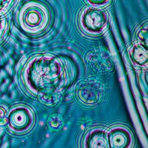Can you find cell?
I'll return each mask as SVG.
<instances>
[{"label": "cell", "mask_w": 148, "mask_h": 148, "mask_svg": "<svg viewBox=\"0 0 148 148\" xmlns=\"http://www.w3.org/2000/svg\"><path fill=\"white\" fill-rule=\"evenodd\" d=\"M127 139L123 132H118L115 133L112 138L111 145L113 148H123L126 145Z\"/></svg>", "instance_id": "obj_4"}, {"label": "cell", "mask_w": 148, "mask_h": 148, "mask_svg": "<svg viewBox=\"0 0 148 148\" xmlns=\"http://www.w3.org/2000/svg\"><path fill=\"white\" fill-rule=\"evenodd\" d=\"M133 59L139 65H143L147 61V54L145 48L142 46H136L132 51Z\"/></svg>", "instance_id": "obj_2"}, {"label": "cell", "mask_w": 148, "mask_h": 148, "mask_svg": "<svg viewBox=\"0 0 148 148\" xmlns=\"http://www.w3.org/2000/svg\"><path fill=\"white\" fill-rule=\"evenodd\" d=\"M84 27L91 32H98L106 24V15L101 10L90 9L85 12L83 18Z\"/></svg>", "instance_id": "obj_1"}, {"label": "cell", "mask_w": 148, "mask_h": 148, "mask_svg": "<svg viewBox=\"0 0 148 148\" xmlns=\"http://www.w3.org/2000/svg\"><path fill=\"white\" fill-rule=\"evenodd\" d=\"M90 148H107L106 142L103 134L96 133L90 139Z\"/></svg>", "instance_id": "obj_3"}]
</instances>
